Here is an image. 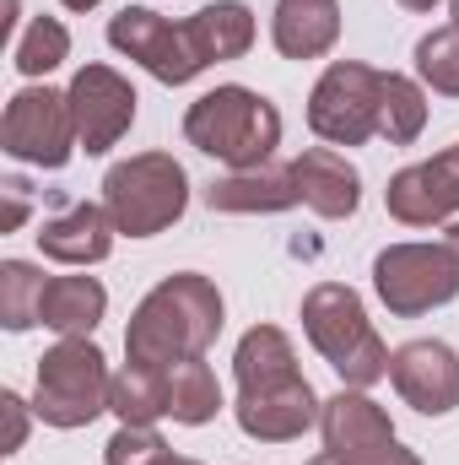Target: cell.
Segmentation results:
<instances>
[{"label": "cell", "instance_id": "obj_1", "mask_svg": "<svg viewBox=\"0 0 459 465\" xmlns=\"http://www.w3.org/2000/svg\"><path fill=\"white\" fill-rule=\"evenodd\" d=\"M228 303L222 287L200 271H173L162 276L124 325V362H146V368H173L190 357H206L211 341L222 336Z\"/></svg>", "mask_w": 459, "mask_h": 465}, {"label": "cell", "instance_id": "obj_2", "mask_svg": "<svg viewBox=\"0 0 459 465\" xmlns=\"http://www.w3.org/2000/svg\"><path fill=\"white\" fill-rule=\"evenodd\" d=\"M303 336L314 351L341 373L346 390H373L378 379H389V347L367 320V303L356 287L346 282H314L303 292Z\"/></svg>", "mask_w": 459, "mask_h": 465}, {"label": "cell", "instance_id": "obj_3", "mask_svg": "<svg viewBox=\"0 0 459 465\" xmlns=\"http://www.w3.org/2000/svg\"><path fill=\"white\" fill-rule=\"evenodd\" d=\"M184 141L228 168H259L281 146V109L243 82H222L190 104Z\"/></svg>", "mask_w": 459, "mask_h": 465}, {"label": "cell", "instance_id": "obj_4", "mask_svg": "<svg viewBox=\"0 0 459 465\" xmlns=\"http://www.w3.org/2000/svg\"><path fill=\"white\" fill-rule=\"evenodd\" d=\"M109 357L93 336H60L54 347L38 357V373H33V417L71 433V428H87L109 411Z\"/></svg>", "mask_w": 459, "mask_h": 465}, {"label": "cell", "instance_id": "obj_5", "mask_svg": "<svg viewBox=\"0 0 459 465\" xmlns=\"http://www.w3.org/2000/svg\"><path fill=\"white\" fill-rule=\"evenodd\" d=\"M103 206L124 238H157L190 212V173L173 152H135L103 173Z\"/></svg>", "mask_w": 459, "mask_h": 465}, {"label": "cell", "instance_id": "obj_6", "mask_svg": "<svg viewBox=\"0 0 459 465\" xmlns=\"http://www.w3.org/2000/svg\"><path fill=\"white\" fill-rule=\"evenodd\" d=\"M373 292L395 320H422L459 298V254L427 238L389 243L373 254Z\"/></svg>", "mask_w": 459, "mask_h": 465}, {"label": "cell", "instance_id": "obj_7", "mask_svg": "<svg viewBox=\"0 0 459 465\" xmlns=\"http://www.w3.org/2000/svg\"><path fill=\"white\" fill-rule=\"evenodd\" d=\"M0 146L11 163L27 168H65L82 141H76V114H71V93H54L49 82H27L0 119Z\"/></svg>", "mask_w": 459, "mask_h": 465}, {"label": "cell", "instance_id": "obj_8", "mask_svg": "<svg viewBox=\"0 0 459 465\" xmlns=\"http://www.w3.org/2000/svg\"><path fill=\"white\" fill-rule=\"evenodd\" d=\"M378 82L384 71H373L367 60H330L308 93V130L336 152L367 146L378 135Z\"/></svg>", "mask_w": 459, "mask_h": 465}, {"label": "cell", "instance_id": "obj_9", "mask_svg": "<svg viewBox=\"0 0 459 465\" xmlns=\"http://www.w3.org/2000/svg\"><path fill=\"white\" fill-rule=\"evenodd\" d=\"M109 44H114L124 60H135L146 76H157L162 87H190L206 65L184 33V22H168L162 11L151 5H124L109 16Z\"/></svg>", "mask_w": 459, "mask_h": 465}, {"label": "cell", "instance_id": "obj_10", "mask_svg": "<svg viewBox=\"0 0 459 465\" xmlns=\"http://www.w3.org/2000/svg\"><path fill=\"white\" fill-rule=\"evenodd\" d=\"M71 114H76V141H82V152L87 157H103V152H114L119 141L130 135V124H135V87H130V76H119L114 65H103V60H87L76 76H71Z\"/></svg>", "mask_w": 459, "mask_h": 465}, {"label": "cell", "instance_id": "obj_11", "mask_svg": "<svg viewBox=\"0 0 459 465\" xmlns=\"http://www.w3.org/2000/svg\"><path fill=\"white\" fill-rule=\"evenodd\" d=\"M319 411H325V401H319V390L308 384L303 368L287 373V379L238 390V401H232L238 428L249 439H259V444H292V439H303L308 428H319Z\"/></svg>", "mask_w": 459, "mask_h": 465}, {"label": "cell", "instance_id": "obj_12", "mask_svg": "<svg viewBox=\"0 0 459 465\" xmlns=\"http://www.w3.org/2000/svg\"><path fill=\"white\" fill-rule=\"evenodd\" d=\"M384 206L405 228H438V223L459 217V141L427 163H405L400 173H389Z\"/></svg>", "mask_w": 459, "mask_h": 465}, {"label": "cell", "instance_id": "obj_13", "mask_svg": "<svg viewBox=\"0 0 459 465\" xmlns=\"http://www.w3.org/2000/svg\"><path fill=\"white\" fill-rule=\"evenodd\" d=\"M389 384L411 411L449 417L459 406V351L438 336H416L389 351Z\"/></svg>", "mask_w": 459, "mask_h": 465}, {"label": "cell", "instance_id": "obj_14", "mask_svg": "<svg viewBox=\"0 0 459 465\" xmlns=\"http://www.w3.org/2000/svg\"><path fill=\"white\" fill-rule=\"evenodd\" d=\"M292 179H298V195H303V206L314 212V217H325V223H346V217H356V206H362V173H356V163L336 152V146H308V152H298L292 157Z\"/></svg>", "mask_w": 459, "mask_h": 465}, {"label": "cell", "instance_id": "obj_15", "mask_svg": "<svg viewBox=\"0 0 459 465\" xmlns=\"http://www.w3.org/2000/svg\"><path fill=\"white\" fill-rule=\"evenodd\" d=\"M114 217H109V206H93V201H76V206H65L60 217H49L44 228H38V249H44V260H54V265H76V271H87V265H103L109 254H114Z\"/></svg>", "mask_w": 459, "mask_h": 465}, {"label": "cell", "instance_id": "obj_16", "mask_svg": "<svg viewBox=\"0 0 459 465\" xmlns=\"http://www.w3.org/2000/svg\"><path fill=\"white\" fill-rule=\"evenodd\" d=\"M319 439H325L330 455H367V450L395 444V422L367 390H346L341 384L319 411Z\"/></svg>", "mask_w": 459, "mask_h": 465}, {"label": "cell", "instance_id": "obj_17", "mask_svg": "<svg viewBox=\"0 0 459 465\" xmlns=\"http://www.w3.org/2000/svg\"><path fill=\"white\" fill-rule=\"evenodd\" d=\"M303 195H298V179H292V163L276 168V163H259V168H232L228 179H217L206 190V206L211 212H228V217H276V212H292Z\"/></svg>", "mask_w": 459, "mask_h": 465}, {"label": "cell", "instance_id": "obj_18", "mask_svg": "<svg viewBox=\"0 0 459 465\" xmlns=\"http://www.w3.org/2000/svg\"><path fill=\"white\" fill-rule=\"evenodd\" d=\"M270 44L281 60H319L341 44V5L336 0H276Z\"/></svg>", "mask_w": 459, "mask_h": 465}, {"label": "cell", "instance_id": "obj_19", "mask_svg": "<svg viewBox=\"0 0 459 465\" xmlns=\"http://www.w3.org/2000/svg\"><path fill=\"white\" fill-rule=\"evenodd\" d=\"M184 33L200 54V65H222V60H243L259 38V22L243 0H211L195 16H184Z\"/></svg>", "mask_w": 459, "mask_h": 465}, {"label": "cell", "instance_id": "obj_20", "mask_svg": "<svg viewBox=\"0 0 459 465\" xmlns=\"http://www.w3.org/2000/svg\"><path fill=\"white\" fill-rule=\"evenodd\" d=\"M109 314V287L98 276H49L38 320L54 336H93Z\"/></svg>", "mask_w": 459, "mask_h": 465}, {"label": "cell", "instance_id": "obj_21", "mask_svg": "<svg viewBox=\"0 0 459 465\" xmlns=\"http://www.w3.org/2000/svg\"><path fill=\"white\" fill-rule=\"evenodd\" d=\"M222 406H228V395H222V379L206 357H190V362L168 368V417L173 422L206 428V422H217Z\"/></svg>", "mask_w": 459, "mask_h": 465}, {"label": "cell", "instance_id": "obj_22", "mask_svg": "<svg viewBox=\"0 0 459 465\" xmlns=\"http://www.w3.org/2000/svg\"><path fill=\"white\" fill-rule=\"evenodd\" d=\"M298 373V347L281 325H249L232 347V379L238 390H254V384H270V379H287Z\"/></svg>", "mask_w": 459, "mask_h": 465}, {"label": "cell", "instance_id": "obj_23", "mask_svg": "<svg viewBox=\"0 0 459 465\" xmlns=\"http://www.w3.org/2000/svg\"><path fill=\"white\" fill-rule=\"evenodd\" d=\"M109 411L119 422L135 428H157L168 417V368H146V362H124L109 384Z\"/></svg>", "mask_w": 459, "mask_h": 465}, {"label": "cell", "instance_id": "obj_24", "mask_svg": "<svg viewBox=\"0 0 459 465\" xmlns=\"http://www.w3.org/2000/svg\"><path fill=\"white\" fill-rule=\"evenodd\" d=\"M427 130V87L405 71H384L378 82V135L389 146H411Z\"/></svg>", "mask_w": 459, "mask_h": 465}, {"label": "cell", "instance_id": "obj_25", "mask_svg": "<svg viewBox=\"0 0 459 465\" xmlns=\"http://www.w3.org/2000/svg\"><path fill=\"white\" fill-rule=\"evenodd\" d=\"M44 287H49V276H44L38 265H27V260H0V325H5L11 336L44 325V320H38Z\"/></svg>", "mask_w": 459, "mask_h": 465}, {"label": "cell", "instance_id": "obj_26", "mask_svg": "<svg viewBox=\"0 0 459 465\" xmlns=\"http://www.w3.org/2000/svg\"><path fill=\"white\" fill-rule=\"evenodd\" d=\"M65 60H71V33H65L60 16H33V22L22 27L16 49H11V65H16L27 82H44V76L60 71Z\"/></svg>", "mask_w": 459, "mask_h": 465}, {"label": "cell", "instance_id": "obj_27", "mask_svg": "<svg viewBox=\"0 0 459 465\" xmlns=\"http://www.w3.org/2000/svg\"><path fill=\"white\" fill-rule=\"evenodd\" d=\"M416 82L438 98H459V27H433L416 38Z\"/></svg>", "mask_w": 459, "mask_h": 465}, {"label": "cell", "instance_id": "obj_28", "mask_svg": "<svg viewBox=\"0 0 459 465\" xmlns=\"http://www.w3.org/2000/svg\"><path fill=\"white\" fill-rule=\"evenodd\" d=\"M173 455L168 439L157 428H135V422H119V433L103 444V465H162Z\"/></svg>", "mask_w": 459, "mask_h": 465}, {"label": "cell", "instance_id": "obj_29", "mask_svg": "<svg viewBox=\"0 0 459 465\" xmlns=\"http://www.w3.org/2000/svg\"><path fill=\"white\" fill-rule=\"evenodd\" d=\"M303 465H427L416 450H405L400 439L395 444H384V450H367V455H314V460H303Z\"/></svg>", "mask_w": 459, "mask_h": 465}, {"label": "cell", "instance_id": "obj_30", "mask_svg": "<svg viewBox=\"0 0 459 465\" xmlns=\"http://www.w3.org/2000/svg\"><path fill=\"white\" fill-rule=\"evenodd\" d=\"M0 406H5V455H16V450L27 444V401H22L16 390H5Z\"/></svg>", "mask_w": 459, "mask_h": 465}, {"label": "cell", "instance_id": "obj_31", "mask_svg": "<svg viewBox=\"0 0 459 465\" xmlns=\"http://www.w3.org/2000/svg\"><path fill=\"white\" fill-rule=\"evenodd\" d=\"M27 184L22 179H5V232H16L22 223H27Z\"/></svg>", "mask_w": 459, "mask_h": 465}, {"label": "cell", "instance_id": "obj_32", "mask_svg": "<svg viewBox=\"0 0 459 465\" xmlns=\"http://www.w3.org/2000/svg\"><path fill=\"white\" fill-rule=\"evenodd\" d=\"M400 5H405V11H438L444 0H400Z\"/></svg>", "mask_w": 459, "mask_h": 465}, {"label": "cell", "instance_id": "obj_33", "mask_svg": "<svg viewBox=\"0 0 459 465\" xmlns=\"http://www.w3.org/2000/svg\"><path fill=\"white\" fill-rule=\"evenodd\" d=\"M65 11H93V5H103V0H60Z\"/></svg>", "mask_w": 459, "mask_h": 465}, {"label": "cell", "instance_id": "obj_34", "mask_svg": "<svg viewBox=\"0 0 459 465\" xmlns=\"http://www.w3.org/2000/svg\"><path fill=\"white\" fill-rule=\"evenodd\" d=\"M444 243H449V249L459 254V223H449V232H444Z\"/></svg>", "mask_w": 459, "mask_h": 465}, {"label": "cell", "instance_id": "obj_35", "mask_svg": "<svg viewBox=\"0 0 459 465\" xmlns=\"http://www.w3.org/2000/svg\"><path fill=\"white\" fill-rule=\"evenodd\" d=\"M162 465H200V460H190V455H168Z\"/></svg>", "mask_w": 459, "mask_h": 465}, {"label": "cell", "instance_id": "obj_36", "mask_svg": "<svg viewBox=\"0 0 459 465\" xmlns=\"http://www.w3.org/2000/svg\"><path fill=\"white\" fill-rule=\"evenodd\" d=\"M449 27H459V0H449Z\"/></svg>", "mask_w": 459, "mask_h": 465}]
</instances>
